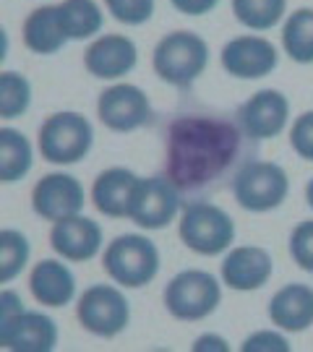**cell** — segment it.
I'll use <instances>...</instances> for the list:
<instances>
[{"mask_svg":"<svg viewBox=\"0 0 313 352\" xmlns=\"http://www.w3.org/2000/svg\"><path fill=\"white\" fill-rule=\"evenodd\" d=\"M240 126L217 115H180L167 128L164 175L177 190H201L225 175L240 154Z\"/></svg>","mask_w":313,"mask_h":352,"instance_id":"cell-1","label":"cell"},{"mask_svg":"<svg viewBox=\"0 0 313 352\" xmlns=\"http://www.w3.org/2000/svg\"><path fill=\"white\" fill-rule=\"evenodd\" d=\"M206 65H209L206 39L188 29H175L164 34L151 52V68L157 78L175 89L193 87L204 76Z\"/></svg>","mask_w":313,"mask_h":352,"instance_id":"cell-2","label":"cell"},{"mask_svg":"<svg viewBox=\"0 0 313 352\" xmlns=\"http://www.w3.org/2000/svg\"><path fill=\"white\" fill-rule=\"evenodd\" d=\"M160 248L141 232H125L102 251V269L115 285L125 289L147 287L160 274Z\"/></svg>","mask_w":313,"mask_h":352,"instance_id":"cell-3","label":"cell"},{"mask_svg":"<svg viewBox=\"0 0 313 352\" xmlns=\"http://www.w3.org/2000/svg\"><path fill=\"white\" fill-rule=\"evenodd\" d=\"M94 146V126L84 113L61 110L42 120L37 133V149L45 162L55 167L78 164Z\"/></svg>","mask_w":313,"mask_h":352,"instance_id":"cell-4","label":"cell"},{"mask_svg":"<svg viewBox=\"0 0 313 352\" xmlns=\"http://www.w3.org/2000/svg\"><path fill=\"white\" fill-rule=\"evenodd\" d=\"M177 235L188 251L199 256H222L235 240L233 217L212 201H191L177 219Z\"/></svg>","mask_w":313,"mask_h":352,"instance_id":"cell-5","label":"cell"},{"mask_svg":"<svg viewBox=\"0 0 313 352\" xmlns=\"http://www.w3.org/2000/svg\"><path fill=\"white\" fill-rule=\"evenodd\" d=\"M162 300L167 314L177 321H204L219 308L222 285L212 272L186 269L167 282Z\"/></svg>","mask_w":313,"mask_h":352,"instance_id":"cell-6","label":"cell"},{"mask_svg":"<svg viewBox=\"0 0 313 352\" xmlns=\"http://www.w3.org/2000/svg\"><path fill=\"white\" fill-rule=\"evenodd\" d=\"M76 318L89 334L100 340H115L131 324V302L120 285H107V282L89 285L78 295Z\"/></svg>","mask_w":313,"mask_h":352,"instance_id":"cell-7","label":"cell"},{"mask_svg":"<svg viewBox=\"0 0 313 352\" xmlns=\"http://www.w3.org/2000/svg\"><path fill=\"white\" fill-rule=\"evenodd\" d=\"M290 193V177L277 162L253 160L240 167L233 177V196L240 209L266 214L279 209Z\"/></svg>","mask_w":313,"mask_h":352,"instance_id":"cell-8","label":"cell"},{"mask_svg":"<svg viewBox=\"0 0 313 352\" xmlns=\"http://www.w3.org/2000/svg\"><path fill=\"white\" fill-rule=\"evenodd\" d=\"M180 214V190L167 175L138 177L128 219L141 230H164Z\"/></svg>","mask_w":313,"mask_h":352,"instance_id":"cell-9","label":"cell"},{"mask_svg":"<svg viewBox=\"0 0 313 352\" xmlns=\"http://www.w3.org/2000/svg\"><path fill=\"white\" fill-rule=\"evenodd\" d=\"M97 118L113 133H133L151 120V102L136 84L113 81L97 97Z\"/></svg>","mask_w":313,"mask_h":352,"instance_id":"cell-10","label":"cell"},{"mask_svg":"<svg viewBox=\"0 0 313 352\" xmlns=\"http://www.w3.org/2000/svg\"><path fill=\"white\" fill-rule=\"evenodd\" d=\"M87 206V188L76 175L55 170L39 177L32 188V212L45 222H58L81 214Z\"/></svg>","mask_w":313,"mask_h":352,"instance_id":"cell-11","label":"cell"},{"mask_svg":"<svg viewBox=\"0 0 313 352\" xmlns=\"http://www.w3.org/2000/svg\"><path fill=\"white\" fill-rule=\"evenodd\" d=\"M219 63L233 78L256 81L274 74V68L279 65V50L274 47V42H269L261 34H238L225 42L219 52Z\"/></svg>","mask_w":313,"mask_h":352,"instance_id":"cell-12","label":"cell"},{"mask_svg":"<svg viewBox=\"0 0 313 352\" xmlns=\"http://www.w3.org/2000/svg\"><path fill=\"white\" fill-rule=\"evenodd\" d=\"M290 120V100L279 89H259L238 107V126L253 141L277 139Z\"/></svg>","mask_w":313,"mask_h":352,"instance_id":"cell-13","label":"cell"},{"mask_svg":"<svg viewBox=\"0 0 313 352\" xmlns=\"http://www.w3.org/2000/svg\"><path fill=\"white\" fill-rule=\"evenodd\" d=\"M138 65V47L128 34H97L87 45L84 68L100 81H120Z\"/></svg>","mask_w":313,"mask_h":352,"instance_id":"cell-14","label":"cell"},{"mask_svg":"<svg viewBox=\"0 0 313 352\" xmlns=\"http://www.w3.org/2000/svg\"><path fill=\"white\" fill-rule=\"evenodd\" d=\"M102 245H105L102 225L97 219H89L84 212L52 222L50 248L71 264L91 261L102 251Z\"/></svg>","mask_w":313,"mask_h":352,"instance_id":"cell-15","label":"cell"},{"mask_svg":"<svg viewBox=\"0 0 313 352\" xmlns=\"http://www.w3.org/2000/svg\"><path fill=\"white\" fill-rule=\"evenodd\" d=\"M219 274H222L225 287L235 292H253V289H261L272 279L274 261H272V253L261 245H238L225 253Z\"/></svg>","mask_w":313,"mask_h":352,"instance_id":"cell-16","label":"cell"},{"mask_svg":"<svg viewBox=\"0 0 313 352\" xmlns=\"http://www.w3.org/2000/svg\"><path fill=\"white\" fill-rule=\"evenodd\" d=\"M29 292L45 308H65L76 298V274L65 258H42L29 272Z\"/></svg>","mask_w":313,"mask_h":352,"instance_id":"cell-17","label":"cell"},{"mask_svg":"<svg viewBox=\"0 0 313 352\" xmlns=\"http://www.w3.org/2000/svg\"><path fill=\"white\" fill-rule=\"evenodd\" d=\"M138 175L128 167H107L94 177L89 199L94 209L110 219H128V206L136 190Z\"/></svg>","mask_w":313,"mask_h":352,"instance_id":"cell-18","label":"cell"},{"mask_svg":"<svg viewBox=\"0 0 313 352\" xmlns=\"http://www.w3.org/2000/svg\"><path fill=\"white\" fill-rule=\"evenodd\" d=\"M269 321L288 334L305 331L313 324V287L290 282L277 289L269 300Z\"/></svg>","mask_w":313,"mask_h":352,"instance_id":"cell-19","label":"cell"},{"mask_svg":"<svg viewBox=\"0 0 313 352\" xmlns=\"http://www.w3.org/2000/svg\"><path fill=\"white\" fill-rule=\"evenodd\" d=\"M21 39H24L26 50L34 55H58L71 42L63 29L58 3H45V6L32 8V13L21 24Z\"/></svg>","mask_w":313,"mask_h":352,"instance_id":"cell-20","label":"cell"},{"mask_svg":"<svg viewBox=\"0 0 313 352\" xmlns=\"http://www.w3.org/2000/svg\"><path fill=\"white\" fill-rule=\"evenodd\" d=\"M61 331L58 324L42 311H29L26 308L19 324L13 329L8 350L11 352H52L58 347Z\"/></svg>","mask_w":313,"mask_h":352,"instance_id":"cell-21","label":"cell"},{"mask_svg":"<svg viewBox=\"0 0 313 352\" xmlns=\"http://www.w3.org/2000/svg\"><path fill=\"white\" fill-rule=\"evenodd\" d=\"M34 167V144L24 131L0 126V183L11 186L24 180Z\"/></svg>","mask_w":313,"mask_h":352,"instance_id":"cell-22","label":"cell"},{"mask_svg":"<svg viewBox=\"0 0 313 352\" xmlns=\"http://www.w3.org/2000/svg\"><path fill=\"white\" fill-rule=\"evenodd\" d=\"M58 13L71 42L94 39L105 26V6L97 0H61Z\"/></svg>","mask_w":313,"mask_h":352,"instance_id":"cell-23","label":"cell"},{"mask_svg":"<svg viewBox=\"0 0 313 352\" xmlns=\"http://www.w3.org/2000/svg\"><path fill=\"white\" fill-rule=\"evenodd\" d=\"M282 47L290 60L313 63V8H298L282 24Z\"/></svg>","mask_w":313,"mask_h":352,"instance_id":"cell-24","label":"cell"},{"mask_svg":"<svg viewBox=\"0 0 313 352\" xmlns=\"http://www.w3.org/2000/svg\"><path fill=\"white\" fill-rule=\"evenodd\" d=\"M32 258V243L21 230L3 227L0 230V287L11 285L24 274Z\"/></svg>","mask_w":313,"mask_h":352,"instance_id":"cell-25","label":"cell"},{"mask_svg":"<svg viewBox=\"0 0 313 352\" xmlns=\"http://www.w3.org/2000/svg\"><path fill=\"white\" fill-rule=\"evenodd\" d=\"M34 100L32 81L19 71H0V120H19Z\"/></svg>","mask_w":313,"mask_h":352,"instance_id":"cell-26","label":"cell"},{"mask_svg":"<svg viewBox=\"0 0 313 352\" xmlns=\"http://www.w3.org/2000/svg\"><path fill=\"white\" fill-rule=\"evenodd\" d=\"M233 13L238 24L250 32H269L282 24L288 0H233Z\"/></svg>","mask_w":313,"mask_h":352,"instance_id":"cell-27","label":"cell"},{"mask_svg":"<svg viewBox=\"0 0 313 352\" xmlns=\"http://www.w3.org/2000/svg\"><path fill=\"white\" fill-rule=\"evenodd\" d=\"M105 11L123 26H144L151 21L157 0H102Z\"/></svg>","mask_w":313,"mask_h":352,"instance_id":"cell-28","label":"cell"},{"mask_svg":"<svg viewBox=\"0 0 313 352\" xmlns=\"http://www.w3.org/2000/svg\"><path fill=\"white\" fill-rule=\"evenodd\" d=\"M24 311V298L16 289H0V350H8L13 329Z\"/></svg>","mask_w":313,"mask_h":352,"instance_id":"cell-29","label":"cell"},{"mask_svg":"<svg viewBox=\"0 0 313 352\" xmlns=\"http://www.w3.org/2000/svg\"><path fill=\"white\" fill-rule=\"evenodd\" d=\"M290 256L303 272L313 274V219H305L290 232Z\"/></svg>","mask_w":313,"mask_h":352,"instance_id":"cell-30","label":"cell"},{"mask_svg":"<svg viewBox=\"0 0 313 352\" xmlns=\"http://www.w3.org/2000/svg\"><path fill=\"white\" fill-rule=\"evenodd\" d=\"M290 146L301 160L313 162V110L298 115L290 126Z\"/></svg>","mask_w":313,"mask_h":352,"instance_id":"cell-31","label":"cell"},{"mask_svg":"<svg viewBox=\"0 0 313 352\" xmlns=\"http://www.w3.org/2000/svg\"><path fill=\"white\" fill-rule=\"evenodd\" d=\"M243 352H290V342L285 334L272 331V329H261V331H253L250 337L243 340L240 344Z\"/></svg>","mask_w":313,"mask_h":352,"instance_id":"cell-32","label":"cell"},{"mask_svg":"<svg viewBox=\"0 0 313 352\" xmlns=\"http://www.w3.org/2000/svg\"><path fill=\"white\" fill-rule=\"evenodd\" d=\"M170 3L183 16H206L219 6V0H170Z\"/></svg>","mask_w":313,"mask_h":352,"instance_id":"cell-33","label":"cell"},{"mask_svg":"<svg viewBox=\"0 0 313 352\" xmlns=\"http://www.w3.org/2000/svg\"><path fill=\"white\" fill-rule=\"evenodd\" d=\"M193 352H227L230 350V344H227L225 337H219V334H201L199 340L193 342V347H191Z\"/></svg>","mask_w":313,"mask_h":352,"instance_id":"cell-34","label":"cell"},{"mask_svg":"<svg viewBox=\"0 0 313 352\" xmlns=\"http://www.w3.org/2000/svg\"><path fill=\"white\" fill-rule=\"evenodd\" d=\"M8 52H11V37H8V29L0 24V68L8 60Z\"/></svg>","mask_w":313,"mask_h":352,"instance_id":"cell-35","label":"cell"},{"mask_svg":"<svg viewBox=\"0 0 313 352\" xmlns=\"http://www.w3.org/2000/svg\"><path fill=\"white\" fill-rule=\"evenodd\" d=\"M305 204L313 209V177L308 180V186H305Z\"/></svg>","mask_w":313,"mask_h":352,"instance_id":"cell-36","label":"cell"}]
</instances>
